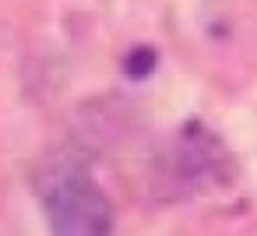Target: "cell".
<instances>
[{
    "label": "cell",
    "instance_id": "3957f363",
    "mask_svg": "<svg viewBox=\"0 0 257 236\" xmlns=\"http://www.w3.org/2000/svg\"><path fill=\"white\" fill-rule=\"evenodd\" d=\"M155 50L152 46H134L127 57H123V71L131 74V78H148L152 71H155Z\"/></svg>",
    "mask_w": 257,
    "mask_h": 236
},
{
    "label": "cell",
    "instance_id": "7a4b0ae2",
    "mask_svg": "<svg viewBox=\"0 0 257 236\" xmlns=\"http://www.w3.org/2000/svg\"><path fill=\"white\" fill-rule=\"evenodd\" d=\"M166 187L169 190H183V194H197L204 187L225 183V169H232L225 145L204 127V124H187L176 138V145L169 148L166 162Z\"/></svg>",
    "mask_w": 257,
    "mask_h": 236
},
{
    "label": "cell",
    "instance_id": "6da1fadb",
    "mask_svg": "<svg viewBox=\"0 0 257 236\" xmlns=\"http://www.w3.org/2000/svg\"><path fill=\"white\" fill-rule=\"evenodd\" d=\"M36 194L50 225V236H113L116 211L102 183L74 155H53L43 162Z\"/></svg>",
    "mask_w": 257,
    "mask_h": 236
}]
</instances>
